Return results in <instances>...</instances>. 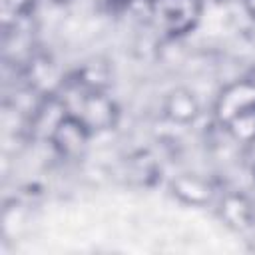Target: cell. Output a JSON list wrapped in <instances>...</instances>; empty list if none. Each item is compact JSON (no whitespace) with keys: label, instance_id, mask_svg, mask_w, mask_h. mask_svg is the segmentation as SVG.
<instances>
[{"label":"cell","instance_id":"obj_6","mask_svg":"<svg viewBox=\"0 0 255 255\" xmlns=\"http://www.w3.org/2000/svg\"><path fill=\"white\" fill-rule=\"evenodd\" d=\"M219 213L227 221V225H231L235 229H245L253 221L251 203L243 195H237V193H227L221 197Z\"/></svg>","mask_w":255,"mask_h":255},{"label":"cell","instance_id":"obj_3","mask_svg":"<svg viewBox=\"0 0 255 255\" xmlns=\"http://www.w3.org/2000/svg\"><path fill=\"white\" fill-rule=\"evenodd\" d=\"M92 135L94 133L90 131V128L82 120L66 112L64 106L58 112V116L50 122V128H48V139L54 145V149L60 155L72 157V159L84 153Z\"/></svg>","mask_w":255,"mask_h":255},{"label":"cell","instance_id":"obj_2","mask_svg":"<svg viewBox=\"0 0 255 255\" xmlns=\"http://www.w3.org/2000/svg\"><path fill=\"white\" fill-rule=\"evenodd\" d=\"M201 0H147L151 26L163 38H181L195 30L201 20Z\"/></svg>","mask_w":255,"mask_h":255},{"label":"cell","instance_id":"obj_8","mask_svg":"<svg viewBox=\"0 0 255 255\" xmlns=\"http://www.w3.org/2000/svg\"><path fill=\"white\" fill-rule=\"evenodd\" d=\"M241 6H243V10L255 20V0H241Z\"/></svg>","mask_w":255,"mask_h":255},{"label":"cell","instance_id":"obj_5","mask_svg":"<svg viewBox=\"0 0 255 255\" xmlns=\"http://www.w3.org/2000/svg\"><path fill=\"white\" fill-rule=\"evenodd\" d=\"M173 195H177L181 201L191 203V205H203L211 201L213 197V187L205 181L199 179L197 175H181L171 183Z\"/></svg>","mask_w":255,"mask_h":255},{"label":"cell","instance_id":"obj_4","mask_svg":"<svg viewBox=\"0 0 255 255\" xmlns=\"http://www.w3.org/2000/svg\"><path fill=\"white\" fill-rule=\"evenodd\" d=\"M165 116L171 122L177 124H189L197 118L199 114V104L195 100V96L189 90H173L171 94H167L165 104H163Z\"/></svg>","mask_w":255,"mask_h":255},{"label":"cell","instance_id":"obj_9","mask_svg":"<svg viewBox=\"0 0 255 255\" xmlns=\"http://www.w3.org/2000/svg\"><path fill=\"white\" fill-rule=\"evenodd\" d=\"M249 165H251V171H253V177H255V143L249 145Z\"/></svg>","mask_w":255,"mask_h":255},{"label":"cell","instance_id":"obj_1","mask_svg":"<svg viewBox=\"0 0 255 255\" xmlns=\"http://www.w3.org/2000/svg\"><path fill=\"white\" fill-rule=\"evenodd\" d=\"M215 122L239 143H255V80L241 78L227 84L213 106Z\"/></svg>","mask_w":255,"mask_h":255},{"label":"cell","instance_id":"obj_7","mask_svg":"<svg viewBox=\"0 0 255 255\" xmlns=\"http://www.w3.org/2000/svg\"><path fill=\"white\" fill-rule=\"evenodd\" d=\"M34 0H2V20L6 28H18L24 20L32 16Z\"/></svg>","mask_w":255,"mask_h":255}]
</instances>
